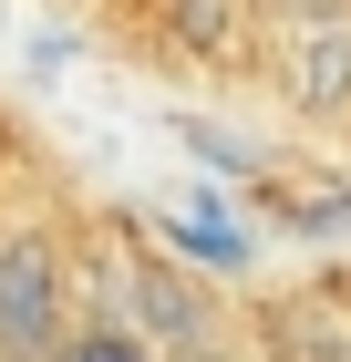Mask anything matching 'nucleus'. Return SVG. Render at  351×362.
<instances>
[{"mask_svg":"<svg viewBox=\"0 0 351 362\" xmlns=\"http://www.w3.org/2000/svg\"><path fill=\"white\" fill-rule=\"evenodd\" d=\"M0 228H11V207H0Z\"/></svg>","mask_w":351,"mask_h":362,"instance_id":"obj_7","label":"nucleus"},{"mask_svg":"<svg viewBox=\"0 0 351 362\" xmlns=\"http://www.w3.org/2000/svg\"><path fill=\"white\" fill-rule=\"evenodd\" d=\"M165 362H269V341H258V332L238 321V310H227V321H217L207 341H186V352H165Z\"/></svg>","mask_w":351,"mask_h":362,"instance_id":"obj_6","label":"nucleus"},{"mask_svg":"<svg viewBox=\"0 0 351 362\" xmlns=\"http://www.w3.org/2000/svg\"><path fill=\"white\" fill-rule=\"evenodd\" d=\"M238 321L269 341V362H351V279H290L238 300Z\"/></svg>","mask_w":351,"mask_h":362,"instance_id":"obj_4","label":"nucleus"},{"mask_svg":"<svg viewBox=\"0 0 351 362\" xmlns=\"http://www.w3.org/2000/svg\"><path fill=\"white\" fill-rule=\"evenodd\" d=\"M269 21V83L299 124H331L351 135V0H290V11H258Z\"/></svg>","mask_w":351,"mask_h":362,"instance_id":"obj_3","label":"nucleus"},{"mask_svg":"<svg viewBox=\"0 0 351 362\" xmlns=\"http://www.w3.org/2000/svg\"><path fill=\"white\" fill-rule=\"evenodd\" d=\"M83 321V218L11 207L0 228V362H52Z\"/></svg>","mask_w":351,"mask_h":362,"instance_id":"obj_2","label":"nucleus"},{"mask_svg":"<svg viewBox=\"0 0 351 362\" xmlns=\"http://www.w3.org/2000/svg\"><path fill=\"white\" fill-rule=\"evenodd\" d=\"M83 310L145 332L155 352H186V341H207L217 321H227L217 279L186 269L165 238H145V228H124V218H83Z\"/></svg>","mask_w":351,"mask_h":362,"instance_id":"obj_1","label":"nucleus"},{"mask_svg":"<svg viewBox=\"0 0 351 362\" xmlns=\"http://www.w3.org/2000/svg\"><path fill=\"white\" fill-rule=\"evenodd\" d=\"M52 362H165L145 332H124V321H104V310H83L73 332H62V352Z\"/></svg>","mask_w":351,"mask_h":362,"instance_id":"obj_5","label":"nucleus"}]
</instances>
